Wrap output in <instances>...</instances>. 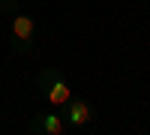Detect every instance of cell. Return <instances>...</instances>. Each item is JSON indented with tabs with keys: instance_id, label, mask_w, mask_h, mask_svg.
I'll return each instance as SVG.
<instances>
[{
	"instance_id": "obj_3",
	"label": "cell",
	"mask_w": 150,
	"mask_h": 135,
	"mask_svg": "<svg viewBox=\"0 0 150 135\" xmlns=\"http://www.w3.org/2000/svg\"><path fill=\"white\" fill-rule=\"evenodd\" d=\"M60 114H63L69 129H84L93 120V108H90V102H87L84 96H72V99L60 108Z\"/></svg>"
},
{
	"instance_id": "obj_4",
	"label": "cell",
	"mask_w": 150,
	"mask_h": 135,
	"mask_svg": "<svg viewBox=\"0 0 150 135\" xmlns=\"http://www.w3.org/2000/svg\"><path fill=\"white\" fill-rule=\"evenodd\" d=\"M33 135H63V132H69V126H66V120H63V114L57 111H48V114H33V120H30V126H27Z\"/></svg>"
},
{
	"instance_id": "obj_1",
	"label": "cell",
	"mask_w": 150,
	"mask_h": 135,
	"mask_svg": "<svg viewBox=\"0 0 150 135\" xmlns=\"http://www.w3.org/2000/svg\"><path fill=\"white\" fill-rule=\"evenodd\" d=\"M36 87H39V93L48 99V105L57 108V111L72 99V87H69V81H66V75L60 69H42L39 75H36Z\"/></svg>"
},
{
	"instance_id": "obj_5",
	"label": "cell",
	"mask_w": 150,
	"mask_h": 135,
	"mask_svg": "<svg viewBox=\"0 0 150 135\" xmlns=\"http://www.w3.org/2000/svg\"><path fill=\"white\" fill-rule=\"evenodd\" d=\"M0 12H6V15L18 12V0H0Z\"/></svg>"
},
{
	"instance_id": "obj_2",
	"label": "cell",
	"mask_w": 150,
	"mask_h": 135,
	"mask_svg": "<svg viewBox=\"0 0 150 135\" xmlns=\"http://www.w3.org/2000/svg\"><path fill=\"white\" fill-rule=\"evenodd\" d=\"M9 39H12V51L15 54H27L33 48V33H36V21L33 15H27L24 9L12 12L9 15Z\"/></svg>"
}]
</instances>
